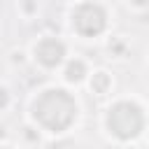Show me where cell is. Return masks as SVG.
Listing matches in <instances>:
<instances>
[{
  "mask_svg": "<svg viewBox=\"0 0 149 149\" xmlns=\"http://www.w3.org/2000/svg\"><path fill=\"white\" fill-rule=\"evenodd\" d=\"M91 88L95 93H107L112 88V77L105 72V70H98V72H91Z\"/></svg>",
  "mask_w": 149,
  "mask_h": 149,
  "instance_id": "cell-3",
  "label": "cell"
},
{
  "mask_svg": "<svg viewBox=\"0 0 149 149\" xmlns=\"http://www.w3.org/2000/svg\"><path fill=\"white\" fill-rule=\"evenodd\" d=\"M7 102H9V91H7L5 86H0V109H5Z\"/></svg>",
  "mask_w": 149,
  "mask_h": 149,
  "instance_id": "cell-4",
  "label": "cell"
},
{
  "mask_svg": "<svg viewBox=\"0 0 149 149\" xmlns=\"http://www.w3.org/2000/svg\"><path fill=\"white\" fill-rule=\"evenodd\" d=\"M86 63L81 61V58H74V61H68V65H65V81H70V84H79V81H84L86 79Z\"/></svg>",
  "mask_w": 149,
  "mask_h": 149,
  "instance_id": "cell-2",
  "label": "cell"
},
{
  "mask_svg": "<svg viewBox=\"0 0 149 149\" xmlns=\"http://www.w3.org/2000/svg\"><path fill=\"white\" fill-rule=\"evenodd\" d=\"M33 56H35V61L40 65H44L49 70L51 68H58L65 61V44L61 40H56V37H44V40H40L35 44Z\"/></svg>",
  "mask_w": 149,
  "mask_h": 149,
  "instance_id": "cell-1",
  "label": "cell"
},
{
  "mask_svg": "<svg viewBox=\"0 0 149 149\" xmlns=\"http://www.w3.org/2000/svg\"><path fill=\"white\" fill-rule=\"evenodd\" d=\"M0 149H12V147H5V144H2V147H0Z\"/></svg>",
  "mask_w": 149,
  "mask_h": 149,
  "instance_id": "cell-5",
  "label": "cell"
}]
</instances>
